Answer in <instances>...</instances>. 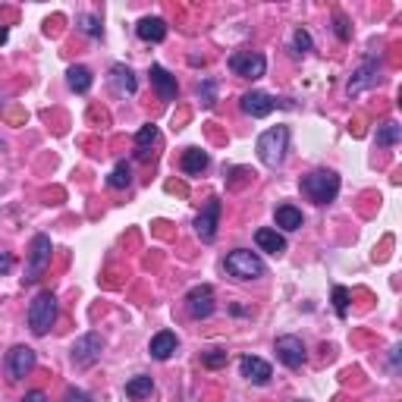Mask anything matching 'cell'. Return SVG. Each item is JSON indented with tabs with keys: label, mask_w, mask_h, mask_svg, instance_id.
<instances>
[{
	"label": "cell",
	"mask_w": 402,
	"mask_h": 402,
	"mask_svg": "<svg viewBox=\"0 0 402 402\" xmlns=\"http://www.w3.org/2000/svg\"><path fill=\"white\" fill-rule=\"evenodd\" d=\"M286 145H289V129L286 126H274V129H267V133H261V138H258V157H261V164H267V167L283 164Z\"/></svg>",
	"instance_id": "obj_4"
},
{
	"label": "cell",
	"mask_w": 402,
	"mask_h": 402,
	"mask_svg": "<svg viewBox=\"0 0 402 402\" xmlns=\"http://www.w3.org/2000/svg\"><path fill=\"white\" fill-rule=\"evenodd\" d=\"M336 35H340V41H349V23L342 16H336Z\"/></svg>",
	"instance_id": "obj_32"
},
{
	"label": "cell",
	"mask_w": 402,
	"mask_h": 402,
	"mask_svg": "<svg viewBox=\"0 0 402 402\" xmlns=\"http://www.w3.org/2000/svg\"><path fill=\"white\" fill-rule=\"evenodd\" d=\"M217 220H220V199H211L208 208L195 217V233L201 236V242H211L217 236Z\"/></svg>",
	"instance_id": "obj_12"
},
{
	"label": "cell",
	"mask_w": 402,
	"mask_h": 402,
	"mask_svg": "<svg viewBox=\"0 0 402 402\" xmlns=\"http://www.w3.org/2000/svg\"><path fill=\"white\" fill-rule=\"evenodd\" d=\"M177 346H179L177 333H173V330H160L155 340H151L148 352H151V358H157V362H167V358L177 352Z\"/></svg>",
	"instance_id": "obj_14"
},
{
	"label": "cell",
	"mask_w": 402,
	"mask_h": 402,
	"mask_svg": "<svg viewBox=\"0 0 402 402\" xmlns=\"http://www.w3.org/2000/svg\"><path fill=\"white\" fill-rule=\"evenodd\" d=\"M255 242H258L261 252H270V255H283V252H286V239H283L277 230H258V233H255Z\"/></svg>",
	"instance_id": "obj_17"
},
{
	"label": "cell",
	"mask_w": 402,
	"mask_h": 402,
	"mask_svg": "<svg viewBox=\"0 0 402 402\" xmlns=\"http://www.w3.org/2000/svg\"><path fill=\"white\" fill-rule=\"evenodd\" d=\"M230 69L242 79H261L267 69V60L261 54H255V50H236L230 57Z\"/></svg>",
	"instance_id": "obj_6"
},
{
	"label": "cell",
	"mask_w": 402,
	"mask_h": 402,
	"mask_svg": "<svg viewBox=\"0 0 402 402\" xmlns=\"http://www.w3.org/2000/svg\"><path fill=\"white\" fill-rule=\"evenodd\" d=\"M399 138H402L399 123H384V126H377V145L380 148H390V145H396Z\"/></svg>",
	"instance_id": "obj_25"
},
{
	"label": "cell",
	"mask_w": 402,
	"mask_h": 402,
	"mask_svg": "<svg viewBox=\"0 0 402 402\" xmlns=\"http://www.w3.org/2000/svg\"><path fill=\"white\" fill-rule=\"evenodd\" d=\"M129 182H133V170H129L126 160H120V164L113 167V173L107 177V186H111V189H126Z\"/></svg>",
	"instance_id": "obj_26"
},
{
	"label": "cell",
	"mask_w": 402,
	"mask_h": 402,
	"mask_svg": "<svg viewBox=\"0 0 402 402\" xmlns=\"http://www.w3.org/2000/svg\"><path fill=\"white\" fill-rule=\"evenodd\" d=\"M6 38H10V32H6L4 26H0V45H6Z\"/></svg>",
	"instance_id": "obj_36"
},
{
	"label": "cell",
	"mask_w": 402,
	"mask_h": 402,
	"mask_svg": "<svg viewBox=\"0 0 402 402\" xmlns=\"http://www.w3.org/2000/svg\"><path fill=\"white\" fill-rule=\"evenodd\" d=\"M111 76H113L116 91H123V94H133V91L138 89V82H135V72L129 69V67H123V63H116V67L111 69Z\"/></svg>",
	"instance_id": "obj_21"
},
{
	"label": "cell",
	"mask_w": 402,
	"mask_h": 402,
	"mask_svg": "<svg viewBox=\"0 0 402 402\" xmlns=\"http://www.w3.org/2000/svg\"><path fill=\"white\" fill-rule=\"evenodd\" d=\"M292 45H296V50H311V35L305 32V28H296V35H292Z\"/></svg>",
	"instance_id": "obj_30"
},
{
	"label": "cell",
	"mask_w": 402,
	"mask_h": 402,
	"mask_svg": "<svg viewBox=\"0 0 402 402\" xmlns=\"http://www.w3.org/2000/svg\"><path fill=\"white\" fill-rule=\"evenodd\" d=\"M101 336L98 333H85L82 340H76V346H72V364L76 368H91L94 362L101 358Z\"/></svg>",
	"instance_id": "obj_7"
},
{
	"label": "cell",
	"mask_w": 402,
	"mask_h": 402,
	"mask_svg": "<svg viewBox=\"0 0 402 402\" xmlns=\"http://www.w3.org/2000/svg\"><path fill=\"white\" fill-rule=\"evenodd\" d=\"M239 371H242L245 380H252V384H258V386L270 380V364L264 362V358H258V355H242Z\"/></svg>",
	"instance_id": "obj_13"
},
{
	"label": "cell",
	"mask_w": 402,
	"mask_h": 402,
	"mask_svg": "<svg viewBox=\"0 0 402 402\" xmlns=\"http://www.w3.org/2000/svg\"><path fill=\"white\" fill-rule=\"evenodd\" d=\"M239 107H242V111H245L248 116L261 120V116L274 113V107H292V101H277L274 94H264V91H248V94H242Z\"/></svg>",
	"instance_id": "obj_5"
},
{
	"label": "cell",
	"mask_w": 402,
	"mask_h": 402,
	"mask_svg": "<svg viewBox=\"0 0 402 402\" xmlns=\"http://www.w3.org/2000/svg\"><path fill=\"white\" fill-rule=\"evenodd\" d=\"M305 223V217H302V211L298 208H292V204H280V208H277V226H280V230H298V226Z\"/></svg>",
	"instance_id": "obj_18"
},
{
	"label": "cell",
	"mask_w": 402,
	"mask_h": 402,
	"mask_svg": "<svg viewBox=\"0 0 402 402\" xmlns=\"http://www.w3.org/2000/svg\"><path fill=\"white\" fill-rule=\"evenodd\" d=\"M204 167H208V151H201V148H189L186 155H182V173H201Z\"/></svg>",
	"instance_id": "obj_23"
},
{
	"label": "cell",
	"mask_w": 402,
	"mask_h": 402,
	"mask_svg": "<svg viewBox=\"0 0 402 402\" xmlns=\"http://www.w3.org/2000/svg\"><path fill=\"white\" fill-rule=\"evenodd\" d=\"M277 358L286 368H302L305 364V342L298 336H280L277 340Z\"/></svg>",
	"instance_id": "obj_11"
},
{
	"label": "cell",
	"mask_w": 402,
	"mask_h": 402,
	"mask_svg": "<svg viewBox=\"0 0 402 402\" xmlns=\"http://www.w3.org/2000/svg\"><path fill=\"white\" fill-rule=\"evenodd\" d=\"M151 390H155V380H151L148 374H138L126 384V396L129 399H145V396H151Z\"/></svg>",
	"instance_id": "obj_24"
},
{
	"label": "cell",
	"mask_w": 402,
	"mask_h": 402,
	"mask_svg": "<svg viewBox=\"0 0 402 402\" xmlns=\"http://www.w3.org/2000/svg\"><path fill=\"white\" fill-rule=\"evenodd\" d=\"M67 402H91V399L85 396V393H79V390H69L67 393Z\"/></svg>",
	"instance_id": "obj_35"
},
{
	"label": "cell",
	"mask_w": 402,
	"mask_h": 402,
	"mask_svg": "<svg viewBox=\"0 0 402 402\" xmlns=\"http://www.w3.org/2000/svg\"><path fill=\"white\" fill-rule=\"evenodd\" d=\"M223 267H226V274L236 277V280H258V277H264V261L255 252H245V248H236V252L226 255Z\"/></svg>",
	"instance_id": "obj_3"
},
{
	"label": "cell",
	"mask_w": 402,
	"mask_h": 402,
	"mask_svg": "<svg viewBox=\"0 0 402 402\" xmlns=\"http://www.w3.org/2000/svg\"><path fill=\"white\" fill-rule=\"evenodd\" d=\"M23 402H48V396L41 390H32V393H26V399Z\"/></svg>",
	"instance_id": "obj_34"
},
{
	"label": "cell",
	"mask_w": 402,
	"mask_h": 402,
	"mask_svg": "<svg viewBox=\"0 0 402 402\" xmlns=\"http://www.w3.org/2000/svg\"><path fill=\"white\" fill-rule=\"evenodd\" d=\"M186 308H189V314H192V318H211V314H214V289L211 286H192L186 292Z\"/></svg>",
	"instance_id": "obj_8"
},
{
	"label": "cell",
	"mask_w": 402,
	"mask_h": 402,
	"mask_svg": "<svg viewBox=\"0 0 402 402\" xmlns=\"http://www.w3.org/2000/svg\"><path fill=\"white\" fill-rule=\"evenodd\" d=\"M32 368H35V349L13 346L10 352H6V374H10V380H23Z\"/></svg>",
	"instance_id": "obj_9"
},
{
	"label": "cell",
	"mask_w": 402,
	"mask_h": 402,
	"mask_svg": "<svg viewBox=\"0 0 402 402\" xmlns=\"http://www.w3.org/2000/svg\"><path fill=\"white\" fill-rule=\"evenodd\" d=\"M201 362L208 364V368H223V364H226V352H220V349H211V352L201 355Z\"/></svg>",
	"instance_id": "obj_29"
},
{
	"label": "cell",
	"mask_w": 402,
	"mask_h": 402,
	"mask_svg": "<svg viewBox=\"0 0 402 402\" xmlns=\"http://www.w3.org/2000/svg\"><path fill=\"white\" fill-rule=\"evenodd\" d=\"M157 138H160V129L155 126V123H151V126H142L135 133V145H138V157L142 160H148L151 157V145H157Z\"/></svg>",
	"instance_id": "obj_20"
},
{
	"label": "cell",
	"mask_w": 402,
	"mask_h": 402,
	"mask_svg": "<svg viewBox=\"0 0 402 402\" xmlns=\"http://www.w3.org/2000/svg\"><path fill=\"white\" fill-rule=\"evenodd\" d=\"M67 82H69V89H72V91L85 94V91L91 89V69H89V67H69Z\"/></svg>",
	"instance_id": "obj_22"
},
{
	"label": "cell",
	"mask_w": 402,
	"mask_h": 402,
	"mask_svg": "<svg viewBox=\"0 0 402 402\" xmlns=\"http://www.w3.org/2000/svg\"><path fill=\"white\" fill-rule=\"evenodd\" d=\"M302 192L308 195L314 204H330L340 195V177L330 170H314L302 179Z\"/></svg>",
	"instance_id": "obj_1"
},
{
	"label": "cell",
	"mask_w": 402,
	"mask_h": 402,
	"mask_svg": "<svg viewBox=\"0 0 402 402\" xmlns=\"http://www.w3.org/2000/svg\"><path fill=\"white\" fill-rule=\"evenodd\" d=\"M199 98H201V104L204 107H214V82H201V89H199Z\"/></svg>",
	"instance_id": "obj_31"
},
{
	"label": "cell",
	"mask_w": 402,
	"mask_h": 402,
	"mask_svg": "<svg viewBox=\"0 0 402 402\" xmlns=\"http://www.w3.org/2000/svg\"><path fill=\"white\" fill-rule=\"evenodd\" d=\"M374 76H377V63H374V60H364V63H362V69L355 72V79L349 82V89H346V91H349V94H358L362 89H368V85L374 82Z\"/></svg>",
	"instance_id": "obj_19"
},
{
	"label": "cell",
	"mask_w": 402,
	"mask_h": 402,
	"mask_svg": "<svg viewBox=\"0 0 402 402\" xmlns=\"http://www.w3.org/2000/svg\"><path fill=\"white\" fill-rule=\"evenodd\" d=\"M48 261H50V239L45 236V233H41V236H35V239H32V252H28V270H26L23 280H26V283H32L35 277H38L41 270H45Z\"/></svg>",
	"instance_id": "obj_10"
},
{
	"label": "cell",
	"mask_w": 402,
	"mask_h": 402,
	"mask_svg": "<svg viewBox=\"0 0 402 402\" xmlns=\"http://www.w3.org/2000/svg\"><path fill=\"white\" fill-rule=\"evenodd\" d=\"M79 28H82L85 35H91V38H101V32H104V28H101V23L94 16H89V13H85V16H79Z\"/></svg>",
	"instance_id": "obj_28"
},
{
	"label": "cell",
	"mask_w": 402,
	"mask_h": 402,
	"mask_svg": "<svg viewBox=\"0 0 402 402\" xmlns=\"http://www.w3.org/2000/svg\"><path fill=\"white\" fill-rule=\"evenodd\" d=\"M151 85H155L157 94L164 101H173V98H177V91H179L177 76H170L164 67H151Z\"/></svg>",
	"instance_id": "obj_15"
},
{
	"label": "cell",
	"mask_w": 402,
	"mask_h": 402,
	"mask_svg": "<svg viewBox=\"0 0 402 402\" xmlns=\"http://www.w3.org/2000/svg\"><path fill=\"white\" fill-rule=\"evenodd\" d=\"M333 308L340 318H346L349 314V289L346 286H333Z\"/></svg>",
	"instance_id": "obj_27"
},
{
	"label": "cell",
	"mask_w": 402,
	"mask_h": 402,
	"mask_svg": "<svg viewBox=\"0 0 402 402\" xmlns=\"http://www.w3.org/2000/svg\"><path fill=\"white\" fill-rule=\"evenodd\" d=\"M57 320V296L54 292H38L35 302L28 305V327L35 336H45Z\"/></svg>",
	"instance_id": "obj_2"
},
{
	"label": "cell",
	"mask_w": 402,
	"mask_h": 402,
	"mask_svg": "<svg viewBox=\"0 0 402 402\" xmlns=\"http://www.w3.org/2000/svg\"><path fill=\"white\" fill-rule=\"evenodd\" d=\"M13 270V255H0V274H10Z\"/></svg>",
	"instance_id": "obj_33"
},
{
	"label": "cell",
	"mask_w": 402,
	"mask_h": 402,
	"mask_svg": "<svg viewBox=\"0 0 402 402\" xmlns=\"http://www.w3.org/2000/svg\"><path fill=\"white\" fill-rule=\"evenodd\" d=\"M135 32L142 41H164L167 38V23L160 16H145L142 23L135 26Z\"/></svg>",
	"instance_id": "obj_16"
}]
</instances>
